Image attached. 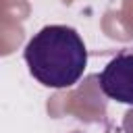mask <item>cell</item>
<instances>
[{
    "mask_svg": "<svg viewBox=\"0 0 133 133\" xmlns=\"http://www.w3.org/2000/svg\"><path fill=\"white\" fill-rule=\"evenodd\" d=\"M100 89L106 98L133 106V52H118L100 73Z\"/></svg>",
    "mask_w": 133,
    "mask_h": 133,
    "instance_id": "obj_2",
    "label": "cell"
},
{
    "mask_svg": "<svg viewBox=\"0 0 133 133\" xmlns=\"http://www.w3.org/2000/svg\"><path fill=\"white\" fill-rule=\"evenodd\" d=\"M23 56L31 77L52 89L75 85L87 66V48L81 35L66 25L42 27L27 42Z\"/></svg>",
    "mask_w": 133,
    "mask_h": 133,
    "instance_id": "obj_1",
    "label": "cell"
}]
</instances>
